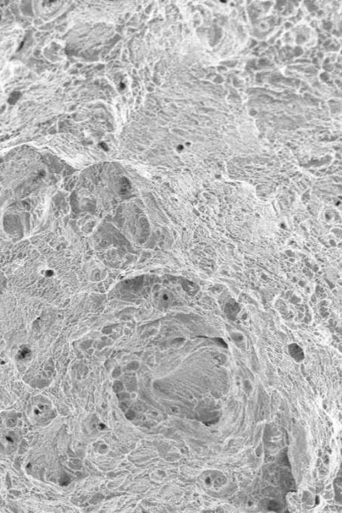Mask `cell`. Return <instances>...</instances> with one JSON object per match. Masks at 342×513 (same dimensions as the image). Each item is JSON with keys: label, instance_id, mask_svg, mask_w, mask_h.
I'll return each mask as SVG.
<instances>
[{"label": "cell", "instance_id": "cell-1", "mask_svg": "<svg viewBox=\"0 0 342 513\" xmlns=\"http://www.w3.org/2000/svg\"><path fill=\"white\" fill-rule=\"evenodd\" d=\"M153 303L157 309H166L171 305V294L165 290H156L153 294Z\"/></svg>", "mask_w": 342, "mask_h": 513}]
</instances>
